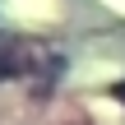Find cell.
Segmentation results:
<instances>
[{"mask_svg": "<svg viewBox=\"0 0 125 125\" xmlns=\"http://www.w3.org/2000/svg\"><path fill=\"white\" fill-rule=\"evenodd\" d=\"M116 97H121V102H125V83H121V88H116Z\"/></svg>", "mask_w": 125, "mask_h": 125, "instance_id": "cell-2", "label": "cell"}, {"mask_svg": "<svg viewBox=\"0 0 125 125\" xmlns=\"http://www.w3.org/2000/svg\"><path fill=\"white\" fill-rule=\"evenodd\" d=\"M14 74H23V60L14 51H0V79H14Z\"/></svg>", "mask_w": 125, "mask_h": 125, "instance_id": "cell-1", "label": "cell"}]
</instances>
